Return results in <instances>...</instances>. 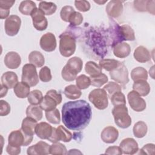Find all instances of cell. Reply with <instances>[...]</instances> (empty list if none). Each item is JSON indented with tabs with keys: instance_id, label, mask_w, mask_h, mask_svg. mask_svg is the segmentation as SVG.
Returning a JSON list of instances; mask_svg holds the SVG:
<instances>
[{
	"instance_id": "cell-23",
	"label": "cell",
	"mask_w": 155,
	"mask_h": 155,
	"mask_svg": "<svg viewBox=\"0 0 155 155\" xmlns=\"http://www.w3.org/2000/svg\"><path fill=\"white\" fill-rule=\"evenodd\" d=\"M133 89L140 96H146L150 92V86L147 81L140 80L134 82Z\"/></svg>"
},
{
	"instance_id": "cell-35",
	"label": "cell",
	"mask_w": 155,
	"mask_h": 155,
	"mask_svg": "<svg viewBox=\"0 0 155 155\" xmlns=\"http://www.w3.org/2000/svg\"><path fill=\"white\" fill-rule=\"evenodd\" d=\"M56 133L58 137L60 140L64 142H69L73 137V135L70 131L62 125H59L56 128Z\"/></svg>"
},
{
	"instance_id": "cell-44",
	"label": "cell",
	"mask_w": 155,
	"mask_h": 155,
	"mask_svg": "<svg viewBox=\"0 0 155 155\" xmlns=\"http://www.w3.org/2000/svg\"><path fill=\"white\" fill-rule=\"evenodd\" d=\"M39 77L40 80L44 82H47L51 80L52 76L51 70L47 66H44L39 71Z\"/></svg>"
},
{
	"instance_id": "cell-53",
	"label": "cell",
	"mask_w": 155,
	"mask_h": 155,
	"mask_svg": "<svg viewBox=\"0 0 155 155\" xmlns=\"http://www.w3.org/2000/svg\"><path fill=\"white\" fill-rule=\"evenodd\" d=\"M147 1H134V7L138 12H146Z\"/></svg>"
},
{
	"instance_id": "cell-48",
	"label": "cell",
	"mask_w": 155,
	"mask_h": 155,
	"mask_svg": "<svg viewBox=\"0 0 155 155\" xmlns=\"http://www.w3.org/2000/svg\"><path fill=\"white\" fill-rule=\"evenodd\" d=\"M74 5L80 12H85L90 9V4L87 1H75Z\"/></svg>"
},
{
	"instance_id": "cell-2",
	"label": "cell",
	"mask_w": 155,
	"mask_h": 155,
	"mask_svg": "<svg viewBox=\"0 0 155 155\" xmlns=\"http://www.w3.org/2000/svg\"><path fill=\"white\" fill-rule=\"evenodd\" d=\"M116 125L121 128H127L131 124V118L128 114L126 105L114 106L112 110Z\"/></svg>"
},
{
	"instance_id": "cell-4",
	"label": "cell",
	"mask_w": 155,
	"mask_h": 155,
	"mask_svg": "<svg viewBox=\"0 0 155 155\" xmlns=\"http://www.w3.org/2000/svg\"><path fill=\"white\" fill-rule=\"evenodd\" d=\"M89 101L98 110H102L108 105V94L104 88L93 90L88 94Z\"/></svg>"
},
{
	"instance_id": "cell-13",
	"label": "cell",
	"mask_w": 155,
	"mask_h": 155,
	"mask_svg": "<svg viewBox=\"0 0 155 155\" xmlns=\"http://www.w3.org/2000/svg\"><path fill=\"white\" fill-rule=\"evenodd\" d=\"M50 145L44 141H39L35 145L28 148V155H46L50 154Z\"/></svg>"
},
{
	"instance_id": "cell-18",
	"label": "cell",
	"mask_w": 155,
	"mask_h": 155,
	"mask_svg": "<svg viewBox=\"0 0 155 155\" xmlns=\"http://www.w3.org/2000/svg\"><path fill=\"white\" fill-rule=\"evenodd\" d=\"M53 127L45 122H42L37 124L35 128V134L41 139H47L52 133Z\"/></svg>"
},
{
	"instance_id": "cell-38",
	"label": "cell",
	"mask_w": 155,
	"mask_h": 155,
	"mask_svg": "<svg viewBox=\"0 0 155 155\" xmlns=\"http://www.w3.org/2000/svg\"><path fill=\"white\" fill-rule=\"evenodd\" d=\"M43 98L42 92L38 90H34L30 91L27 97L28 102L31 105H38L41 102Z\"/></svg>"
},
{
	"instance_id": "cell-33",
	"label": "cell",
	"mask_w": 155,
	"mask_h": 155,
	"mask_svg": "<svg viewBox=\"0 0 155 155\" xmlns=\"http://www.w3.org/2000/svg\"><path fill=\"white\" fill-rule=\"evenodd\" d=\"M120 62L113 59H105L99 61V66L108 71H111L116 68Z\"/></svg>"
},
{
	"instance_id": "cell-36",
	"label": "cell",
	"mask_w": 155,
	"mask_h": 155,
	"mask_svg": "<svg viewBox=\"0 0 155 155\" xmlns=\"http://www.w3.org/2000/svg\"><path fill=\"white\" fill-rule=\"evenodd\" d=\"M39 8L41 10L45 15H51L55 13L57 9L56 5L51 2L41 1L39 4Z\"/></svg>"
},
{
	"instance_id": "cell-59",
	"label": "cell",
	"mask_w": 155,
	"mask_h": 155,
	"mask_svg": "<svg viewBox=\"0 0 155 155\" xmlns=\"http://www.w3.org/2000/svg\"><path fill=\"white\" fill-rule=\"evenodd\" d=\"M8 88L4 85H3L2 84H1V93H0V97H3L5 96L8 91Z\"/></svg>"
},
{
	"instance_id": "cell-1",
	"label": "cell",
	"mask_w": 155,
	"mask_h": 155,
	"mask_svg": "<svg viewBox=\"0 0 155 155\" xmlns=\"http://www.w3.org/2000/svg\"><path fill=\"white\" fill-rule=\"evenodd\" d=\"M62 120L69 130L80 131L90 122L92 111L90 105L85 100L68 101L62 107Z\"/></svg>"
},
{
	"instance_id": "cell-54",
	"label": "cell",
	"mask_w": 155,
	"mask_h": 155,
	"mask_svg": "<svg viewBox=\"0 0 155 155\" xmlns=\"http://www.w3.org/2000/svg\"><path fill=\"white\" fill-rule=\"evenodd\" d=\"M15 1H8V0H1L0 1V8L10 10V8L15 4Z\"/></svg>"
},
{
	"instance_id": "cell-29",
	"label": "cell",
	"mask_w": 155,
	"mask_h": 155,
	"mask_svg": "<svg viewBox=\"0 0 155 155\" xmlns=\"http://www.w3.org/2000/svg\"><path fill=\"white\" fill-rule=\"evenodd\" d=\"M64 93L68 99L71 100L77 99L82 95L81 90L74 85H69L67 86L64 88Z\"/></svg>"
},
{
	"instance_id": "cell-34",
	"label": "cell",
	"mask_w": 155,
	"mask_h": 155,
	"mask_svg": "<svg viewBox=\"0 0 155 155\" xmlns=\"http://www.w3.org/2000/svg\"><path fill=\"white\" fill-rule=\"evenodd\" d=\"M85 70L90 77L96 76L102 73V68L93 61H88L86 63Z\"/></svg>"
},
{
	"instance_id": "cell-30",
	"label": "cell",
	"mask_w": 155,
	"mask_h": 155,
	"mask_svg": "<svg viewBox=\"0 0 155 155\" xmlns=\"http://www.w3.org/2000/svg\"><path fill=\"white\" fill-rule=\"evenodd\" d=\"M131 78L134 82L143 80L147 81L148 79V72L145 68L138 67L133 68L131 72Z\"/></svg>"
},
{
	"instance_id": "cell-17",
	"label": "cell",
	"mask_w": 155,
	"mask_h": 155,
	"mask_svg": "<svg viewBox=\"0 0 155 155\" xmlns=\"http://www.w3.org/2000/svg\"><path fill=\"white\" fill-rule=\"evenodd\" d=\"M37 124V120L30 117H26L22 120L21 130L24 135L33 137Z\"/></svg>"
},
{
	"instance_id": "cell-5",
	"label": "cell",
	"mask_w": 155,
	"mask_h": 155,
	"mask_svg": "<svg viewBox=\"0 0 155 155\" xmlns=\"http://www.w3.org/2000/svg\"><path fill=\"white\" fill-rule=\"evenodd\" d=\"M21 80L30 87L36 86L39 82L36 68L31 64H25L22 70Z\"/></svg>"
},
{
	"instance_id": "cell-56",
	"label": "cell",
	"mask_w": 155,
	"mask_h": 155,
	"mask_svg": "<svg viewBox=\"0 0 155 155\" xmlns=\"http://www.w3.org/2000/svg\"><path fill=\"white\" fill-rule=\"evenodd\" d=\"M6 151L8 154L10 155H17L21 153V147L16 148L12 147L9 145H7L6 147Z\"/></svg>"
},
{
	"instance_id": "cell-16",
	"label": "cell",
	"mask_w": 155,
	"mask_h": 155,
	"mask_svg": "<svg viewBox=\"0 0 155 155\" xmlns=\"http://www.w3.org/2000/svg\"><path fill=\"white\" fill-rule=\"evenodd\" d=\"M4 62L7 68L10 69H16L21 65V58L17 52L10 51L5 54Z\"/></svg>"
},
{
	"instance_id": "cell-55",
	"label": "cell",
	"mask_w": 155,
	"mask_h": 155,
	"mask_svg": "<svg viewBox=\"0 0 155 155\" xmlns=\"http://www.w3.org/2000/svg\"><path fill=\"white\" fill-rule=\"evenodd\" d=\"M155 1H147L146 3V11L154 15L155 14V7H154Z\"/></svg>"
},
{
	"instance_id": "cell-7",
	"label": "cell",
	"mask_w": 155,
	"mask_h": 155,
	"mask_svg": "<svg viewBox=\"0 0 155 155\" xmlns=\"http://www.w3.org/2000/svg\"><path fill=\"white\" fill-rule=\"evenodd\" d=\"M21 25V18L15 15H10L5 21L4 28L5 33L10 36H13L18 34Z\"/></svg>"
},
{
	"instance_id": "cell-42",
	"label": "cell",
	"mask_w": 155,
	"mask_h": 155,
	"mask_svg": "<svg viewBox=\"0 0 155 155\" xmlns=\"http://www.w3.org/2000/svg\"><path fill=\"white\" fill-rule=\"evenodd\" d=\"M110 100L114 106L126 105L125 96L122 91H118L113 94L110 97Z\"/></svg>"
},
{
	"instance_id": "cell-52",
	"label": "cell",
	"mask_w": 155,
	"mask_h": 155,
	"mask_svg": "<svg viewBox=\"0 0 155 155\" xmlns=\"http://www.w3.org/2000/svg\"><path fill=\"white\" fill-rule=\"evenodd\" d=\"M105 154H110V155H120L122 154L121 148H120V147H117V146H111V147H109L108 148H107L105 152Z\"/></svg>"
},
{
	"instance_id": "cell-27",
	"label": "cell",
	"mask_w": 155,
	"mask_h": 155,
	"mask_svg": "<svg viewBox=\"0 0 155 155\" xmlns=\"http://www.w3.org/2000/svg\"><path fill=\"white\" fill-rule=\"evenodd\" d=\"M28 61L30 64L36 67H41L45 63L44 55L38 51H33L28 55Z\"/></svg>"
},
{
	"instance_id": "cell-12",
	"label": "cell",
	"mask_w": 155,
	"mask_h": 155,
	"mask_svg": "<svg viewBox=\"0 0 155 155\" xmlns=\"http://www.w3.org/2000/svg\"><path fill=\"white\" fill-rule=\"evenodd\" d=\"M123 12L122 2L119 0H111L106 6V12L111 18L120 16Z\"/></svg>"
},
{
	"instance_id": "cell-15",
	"label": "cell",
	"mask_w": 155,
	"mask_h": 155,
	"mask_svg": "<svg viewBox=\"0 0 155 155\" xmlns=\"http://www.w3.org/2000/svg\"><path fill=\"white\" fill-rule=\"evenodd\" d=\"M25 137L21 129L12 131L8 137V145L19 148L24 146Z\"/></svg>"
},
{
	"instance_id": "cell-40",
	"label": "cell",
	"mask_w": 155,
	"mask_h": 155,
	"mask_svg": "<svg viewBox=\"0 0 155 155\" xmlns=\"http://www.w3.org/2000/svg\"><path fill=\"white\" fill-rule=\"evenodd\" d=\"M76 84L80 90L88 88L91 85L90 78L85 74H81L76 78Z\"/></svg>"
},
{
	"instance_id": "cell-50",
	"label": "cell",
	"mask_w": 155,
	"mask_h": 155,
	"mask_svg": "<svg viewBox=\"0 0 155 155\" xmlns=\"http://www.w3.org/2000/svg\"><path fill=\"white\" fill-rule=\"evenodd\" d=\"M10 112V106L9 104L4 100L0 101V116H4L8 115Z\"/></svg>"
},
{
	"instance_id": "cell-24",
	"label": "cell",
	"mask_w": 155,
	"mask_h": 155,
	"mask_svg": "<svg viewBox=\"0 0 155 155\" xmlns=\"http://www.w3.org/2000/svg\"><path fill=\"white\" fill-rule=\"evenodd\" d=\"M14 93L15 95L21 99L27 97L30 93V86L24 82H18L14 87Z\"/></svg>"
},
{
	"instance_id": "cell-49",
	"label": "cell",
	"mask_w": 155,
	"mask_h": 155,
	"mask_svg": "<svg viewBox=\"0 0 155 155\" xmlns=\"http://www.w3.org/2000/svg\"><path fill=\"white\" fill-rule=\"evenodd\" d=\"M138 151H139V153H137V154L154 155V151H155L154 144L147 143V144L145 145L141 149H140Z\"/></svg>"
},
{
	"instance_id": "cell-32",
	"label": "cell",
	"mask_w": 155,
	"mask_h": 155,
	"mask_svg": "<svg viewBox=\"0 0 155 155\" xmlns=\"http://www.w3.org/2000/svg\"><path fill=\"white\" fill-rule=\"evenodd\" d=\"M39 105L42 110L45 111L54 110L58 105L56 102L52 97L47 94L43 97L41 102Z\"/></svg>"
},
{
	"instance_id": "cell-57",
	"label": "cell",
	"mask_w": 155,
	"mask_h": 155,
	"mask_svg": "<svg viewBox=\"0 0 155 155\" xmlns=\"http://www.w3.org/2000/svg\"><path fill=\"white\" fill-rule=\"evenodd\" d=\"M56 128L54 127H53V130H52V133L50 136V137L48 139V140H49L50 142H52V143H56L59 141L58 136H57V133H56Z\"/></svg>"
},
{
	"instance_id": "cell-21",
	"label": "cell",
	"mask_w": 155,
	"mask_h": 155,
	"mask_svg": "<svg viewBox=\"0 0 155 155\" xmlns=\"http://www.w3.org/2000/svg\"><path fill=\"white\" fill-rule=\"evenodd\" d=\"M131 52L130 45L126 42H119L116 44L113 48L114 55L119 58L127 57Z\"/></svg>"
},
{
	"instance_id": "cell-20",
	"label": "cell",
	"mask_w": 155,
	"mask_h": 155,
	"mask_svg": "<svg viewBox=\"0 0 155 155\" xmlns=\"http://www.w3.org/2000/svg\"><path fill=\"white\" fill-rule=\"evenodd\" d=\"M134 58L136 61L140 63L148 62L151 59L150 51L145 47L140 45L137 47L134 51Z\"/></svg>"
},
{
	"instance_id": "cell-11",
	"label": "cell",
	"mask_w": 155,
	"mask_h": 155,
	"mask_svg": "<svg viewBox=\"0 0 155 155\" xmlns=\"http://www.w3.org/2000/svg\"><path fill=\"white\" fill-rule=\"evenodd\" d=\"M122 152L125 154H134L137 153L139 150L137 142L131 137L123 139L119 145Z\"/></svg>"
},
{
	"instance_id": "cell-22",
	"label": "cell",
	"mask_w": 155,
	"mask_h": 155,
	"mask_svg": "<svg viewBox=\"0 0 155 155\" xmlns=\"http://www.w3.org/2000/svg\"><path fill=\"white\" fill-rule=\"evenodd\" d=\"M65 66L70 71L77 75L82 69L83 62L80 58L74 56L67 61Z\"/></svg>"
},
{
	"instance_id": "cell-31",
	"label": "cell",
	"mask_w": 155,
	"mask_h": 155,
	"mask_svg": "<svg viewBox=\"0 0 155 155\" xmlns=\"http://www.w3.org/2000/svg\"><path fill=\"white\" fill-rule=\"evenodd\" d=\"M148 127L145 122L143 121H138L136 122L133 128V134L136 137L142 138L147 133Z\"/></svg>"
},
{
	"instance_id": "cell-47",
	"label": "cell",
	"mask_w": 155,
	"mask_h": 155,
	"mask_svg": "<svg viewBox=\"0 0 155 155\" xmlns=\"http://www.w3.org/2000/svg\"><path fill=\"white\" fill-rule=\"evenodd\" d=\"M61 76L65 81L68 82L73 81L77 78V75L70 71L65 65L62 69Z\"/></svg>"
},
{
	"instance_id": "cell-39",
	"label": "cell",
	"mask_w": 155,
	"mask_h": 155,
	"mask_svg": "<svg viewBox=\"0 0 155 155\" xmlns=\"http://www.w3.org/2000/svg\"><path fill=\"white\" fill-rule=\"evenodd\" d=\"M50 154L53 155H59V154H67L68 151L65 146L59 142L53 143L50 147Z\"/></svg>"
},
{
	"instance_id": "cell-14",
	"label": "cell",
	"mask_w": 155,
	"mask_h": 155,
	"mask_svg": "<svg viewBox=\"0 0 155 155\" xmlns=\"http://www.w3.org/2000/svg\"><path fill=\"white\" fill-rule=\"evenodd\" d=\"M119 131L113 126H108L103 129L101 134L102 140L107 143H113L118 138Z\"/></svg>"
},
{
	"instance_id": "cell-19",
	"label": "cell",
	"mask_w": 155,
	"mask_h": 155,
	"mask_svg": "<svg viewBox=\"0 0 155 155\" xmlns=\"http://www.w3.org/2000/svg\"><path fill=\"white\" fill-rule=\"evenodd\" d=\"M18 82V76L13 71L5 72L1 76V84L8 89L14 88Z\"/></svg>"
},
{
	"instance_id": "cell-9",
	"label": "cell",
	"mask_w": 155,
	"mask_h": 155,
	"mask_svg": "<svg viewBox=\"0 0 155 155\" xmlns=\"http://www.w3.org/2000/svg\"><path fill=\"white\" fill-rule=\"evenodd\" d=\"M33 27L39 31L45 30L48 26L47 19L44 13L39 8H36L31 14Z\"/></svg>"
},
{
	"instance_id": "cell-46",
	"label": "cell",
	"mask_w": 155,
	"mask_h": 155,
	"mask_svg": "<svg viewBox=\"0 0 155 155\" xmlns=\"http://www.w3.org/2000/svg\"><path fill=\"white\" fill-rule=\"evenodd\" d=\"M83 21L82 15L78 12L74 11L70 16L68 22L73 26L79 25Z\"/></svg>"
},
{
	"instance_id": "cell-61",
	"label": "cell",
	"mask_w": 155,
	"mask_h": 155,
	"mask_svg": "<svg viewBox=\"0 0 155 155\" xmlns=\"http://www.w3.org/2000/svg\"><path fill=\"white\" fill-rule=\"evenodd\" d=\"M95 2H96V3H97V4H104V3H105L106 2H107V1H104V2H101V1H94Z\"/></svg>"
},
{
	"instance_id": "cell-3",
	"label": "cell",
	"mask_w": 155,
	"mask_h": 155,
	"mask_svg": "<svg viewBox=\"0 0 155 155\" xmlns=\"http://www.w3.org/2000/svg\"><path fill=\"white\" fill-rule=\"evenodd\" d=\"M59 51L64 57H70L76 50L75 38L69 33H62L59 36Z\"/></svg>"
},
{
	"instance_id": "cell-28",
	"label": "cell",
	"mask_w": 155,
	"mask_h": 155,
	"mask_svg": "<svg viewBox=\"0 0 155 155\" xmlns=\"http://www.w3.org/2000/svg\"><path fill=\"white\" fill-rule=\"evenodd\" d=\"M36 8H37L36 4L33 1L30 0L22 1L19 6V12L22 15L26 16L31 15V14Z\"/></svg>"
},
{
	"instance_id": "cell-43",
	"label": "cell",
	"mask_w": 155,
	"mask_h": 155,
	"mask_svg": "<svg viewBox=\"0 0 155 155\" xmlns=\"http://www.w3.org/2000/svg\"><path fill=\"white\" fill-rule=\"evenodd\" d=\"M104 89L106 91L108 96L110 97L114 93L118 91H122V86L119 84L114 82H109L104 87Z\"/></svg>"
},
{
	"instance_id": "cell-45",
	"label": "cell",
	"mask_w": 155,
	"mask_h": 155,
	"mask_svg": "<svg viewBox=\"0 0 155 155\" xmlns=\"http://www.w3.org/2000/svg\"><path fill=\"white\" fill-rule=\"evenodd\" d=\"M74 9L70 5L64 6L61 10L60 16L61 19L65 22H68L70 15L74 12Z\"/></svg>"
},
{
	"instance_id": "cell-51",
	"label": "cell",
	"mask_w": 155,
	"mask_h": 155,
	"mask_svg": "<svg viewBox=\"0 0 155 155\" xmlns=\"http://www.w3.org/2000/svg\"><path fill=\"white\" fill-rule=\"evenodd\" d=\"M46 94L50 96L51 97H52L56 102L58 105H59L61 103L62 100V95L60 93L58 92L56 90H53V89L50 90L47 92Z\"/></svg>"
},
{
	"instance_id": "cell-58",
	"label": "cell",
	"mask_w": 155,
	"mask_h": 155,
	"mask_svg": "<svg viewBox=\"0 0 155 155\" xmlns=\"http://www.w3.org/2000/svg\"><path fill=\"white\" fill-rule=\"evenodd\" d=\"M10 13V10L1 9L0 8V18L1 19L7 18Z\"/></svg>"
},
{
	"instance_id": "cell-41",
	"label": "cell",
	"mask_w": 155,
	"mask_h": 155,
	"mask_svg": "<svg viewBox=\"0 0 155 155\" xmlns=\"http://www.w3.org/2000/svg\"><path fill=\"white\" fill-rule=\"evenodd\" d=\"M90 80L91 85L94 87H101L108 82V79L106 74L104 73H101L100 74L96 76L90 77Z\"/></svg>"
},
{
	"instance_id": "cell-26",
	"label": "cell",
	"mask_w": 155,
	"mask_h": 155,
	"mask_svg": "<svg viewBox=\"0 0 155 155\" xmlns=\"http://www.w3.org/2000/svg\"><path fill=\"white\" fill-rule=\"evenodd\" d=\"M26 115L27 117L39 121L42 118V109L38 105H28L26 109Z\"/></svg>"
},
{
	"instance_id": "cell-37",
	"label": "cell",
	"mask_w": 155,
	"mask_h": 155,
	"mask_svg": "<svg viewBox=\"0 0 155 155\" xmlns=\"http://www.w3.org/2000/svg\"><path fill=\"white\" fill-rule=\"evenodd\" d=\"M45 117L47 120L53 124H59L61 122L60 113L57 108L45 111Z\"/></svg>"
},
{
	"instance_id": "cell-60",
	"label": "cell",
	"mask_w": 155,
	"mask_h": 155,
	"mask_svg": "<svg viewBox=\"0 0 155 155\" xmlns=\"http://www.w3.org/2000/svg\"><path fill=\"white\" fill-rule=\"evenodd\" d=\"M68 154H82L81 151H79L78 150L76 149H71L70 151L68 152Z\"/></svg>"
},
{
	"instance_id": "cell-8",
	"label": "cell",
	"mask_w": 155,
	"mask_h": 155,
	"mask_svg": "<svg viewBox=\"0 0 155 155\" xmlns=\"http://www.w3.org/2000/svg\"><path fill=\"white\" fill-rule=\"evenodd\" d=\"M128 104L130 107L136 112H141L146 108V102L135 91L133 90L127 95Z\"/></svg>"
},
{
	"instance_id": "cell-6",
	"label": "cell",
	"mask_w": 155,
	"mask_h": 155,
	"mask_svg": "<svg viewBox=\"0 0 155 155\" xmlns=\"http://www.w3.org/2000/svg\"><path fill=\"white\" fill-rule=\"evenodd\" d=\"M109 74L111 79L120 84L121 86L125 87L129 82L128 71L124 64L122 62L116 68L110 71Z\"/></svg>"
},
{
	"instance_id": "cell-25",
	"label": "cell",
	"mask_w": 155,
	"mask_h": 155,
	"mask_svg": "<svg viewBox=\"0 0 155 155\" xmlns=\"http://www.w3.org/2000/svg\"><path fill=\"white\" fill-rule=\"evenodd\" d=\"M118 33L120 35L122 39L125 41H134L135 34L133 29L128 25L124 24L119 27Z\"/></svg>"
},
{
	"instance_id": "cell-10",
	"label": "cell",
	"mask_w": 155,
	"mask_h": 155,
	"mask_svg": "<svg viewBox=\"0 0 155 155\" xmlns=\"http://www.w3.org/2000/svg\"><path fill=\"white\" fill-rule=\"evenodd\" d=\"M41 48L47 52L54 51L56 48V39L54 34L48 32L43 35L39 41Z\"/></svg>"
}]
</instances>
